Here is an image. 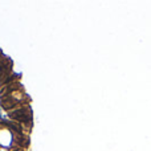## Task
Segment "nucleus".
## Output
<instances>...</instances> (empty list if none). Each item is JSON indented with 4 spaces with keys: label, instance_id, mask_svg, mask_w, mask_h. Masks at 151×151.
<instances>
[{
    "label": "nucleus",
    "instance_id": "nucleus-2",
    "mask_svg": "<svg viewBox=\"0 0 151 151\" xmlns=\"http://www.w3.org/2000/svg\"><path fill=\"white\" fill-rule=\"evenodd\" d=\"M13 73V63L1 49H0V93L8 82L15 77Z\"/></svg>",
    "mask_w": 151,
    "mask_h": 151
},
{
    "label": "nucleus",
    "instance_id": "nucleus-1",
    "mask_svg": "<svg viewBox=\"0 0 151 151\" xmlns=\"http://www.w3.org/2000/svg\"><path fill=\"white\" fill-rule=\"evenodd\" d=\"M31 130L16 121L0 118V151H29Z\"/></svg>",
    "mask_w": 151,
    "mask_h": 151
}]
</instances>
